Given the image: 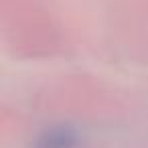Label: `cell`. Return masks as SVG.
I'll use <instances>...</instances> for the list:
<instances>
[{"instance_id": "1", "label": "cell", "mask_w": 148, "mask_h": 148, "mask_svg": "<svg viewBox=\"0 0 148 148\" xmlns=\"http://www.w3.org/2000/svg\"><path fill=\"white\" fill-rule=\"evenodd\" d=\"M75 136L69 130H53L39 138L37 148H73Z\"/></svg>"}]
</instances>
